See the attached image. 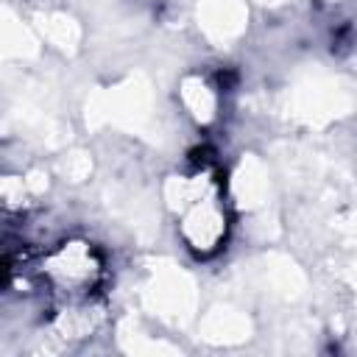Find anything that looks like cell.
Here are the masks:
<instances>
[{
	"instance_id": "6da1fadb",
	"label": "cell",
	"mask_w": 357,
	"mask_h": 357,
	"mask_svg": "<svg viewBox=\"0 0 357 357\" xmlns=\"http://www.w3.org/2000/svg\"><path fill=\"white\" fill-rule=\"evenodd\" d=\"M45 273L50 276L56 293H61L70 301L89 298L92 287L100 279V259L86 243H64L50 259Z\"/></svg>"
}]
</instances>
